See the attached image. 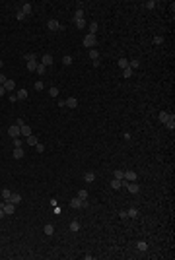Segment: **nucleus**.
Segmentation results:
<instances>
[{"mask_svg":"<svg viewBox=\"0 0 175 260\" xmlns=\"http://www.w3.org/2000/svg\"><path fill=\"white\" fill-rule=\"evenodd\" d=\"M95 45H97V37H95V35L89 33V35L84 37V47H86V49H95Z\"/></svg>","mask_w":175,"mask_h":260,"instance_id":"nucleus-1","label":"nucleus"},{"mask_svg":"<svg viewBox=\"0 0 175 260\" xmlns=\"http://www.w3.org/2000/svg\"><path fill=\"white\" fill-rule=\"evenodd\" d=\"M0 208L6 212V216H12V214L16 212V204H14V202H10V200H4V202L0 204Z\"/></svg>","mask_w":175,"mask_h":260,"instance_id":"nucleus-2","label":"nucleus"},{"mask_svg":"<svg viewBox=\"0 0 175 260\" xmlns=\"http://www.w3.org/2000/svg\"><path fill=\"white\" fill-rule=\"evenodd\" d=\"M123 186H125L129 192H132V194H136V192L140 190V186H138V183H136V181H132V183H127V181H123Z\"/></svg>","mask_w":175,"mask_h":260,"instance_id":"nucleus-3","label":"nucleus"},{"mask_svg":"<svg viewBox=\"0 0 175 260\" xmlns=\"http://www.w3.org/2000/svg\"><path fill=\"white\" fill-rule=\"evenodd\" d=\"M47 27H49L51 31H60V29H64V25H60L56 20H49V22H47Z\"/></svg>","mask_w":175,"mask_h":260,"instance_id":"nucleus-4","label":"nucleus"},{"mask_svg":"<svg viewBox=\"0 0 175 260\" xmlns=\"http://www.w3.org/2000/svg\"><path fill=\"white\" fill-rule=\"evenodd\" d=\"M8 136H10V138H20V136H22L20 126H18V124H12L10 128H8Z\"/></svg>","mask_w":175,"mask_h":260,"instance_id":"nucleus-5","label":"nucleus"},{"mask_svg":"<svg viewBox=\"0 0 175 260\" xmlns=\"http://www.w3.org/2000/svg\"><path fill=\"white\" fill-rule=\"evenodd\" d=\"M53 62H55V58H53V54L45 53V54H43V58H41V64H45V66H51Z\"/></svg>","mask_w":175,"mask_h":260,"instance_id":"nucleus-6","label":"nucleus"},{"mask_svg":"<svg viewBox=\"0 0 175 260\" xmlns=\"http://www.w3.org/2000/svg\"><path fill=\"white\" fill-rule=\"evenodd\" d=\"M164 126L167 130H175V115H169V119L164 122Z\"/></svg>","mask_w":175,"mask_h":260,"instance_id":"nucleus-7","label":"nucleus"},{"mask_svg":"<svg viewBox=\"0 0 175 260\" xmlns=\"http://www.w3.org/2000/svg\"><path fill=\"white\" fill-rule=\"evenodd\" d=\"M138 179V175L134 173V171H125V179L123 181H129V183H132V181H136Z\"/></svg>","mask_w":175,"mask_h":260,"instance_id":"nucleus-8","label":"nucleus"},{"mask_svg":"<svg viewBox=\"0 0 175 260\" xmlns=\"http://www.w3.org/2000/svg\"><path fill=\"white\" fill-rule=\"evenodd\" d=\"M64 105L70 107V109H76L78 107V99L76 97H68V99H64Z\"/></svg>","mask_w":175,"mask_h":260,"instance_id":"nucleus-9","label":"nucleus"},{"mask_svg":"<svg viewBox=\"0 0 175 260\" xmlns=\"http://www.w3.org/2000/svg\"><path fill=\"white\" fill-rule=\"evenodd\" d=\"M10 202H14L16 206H18V204H22V194H18V192H12V196H10Z\"/></svg>","mask_w":175,"mask_h":260,"instance_id":"nucleus-10","label":"nucleus"},{"mask_svg":"<svg viewBox=\"0 0 175 260\" xmlns=\"http://www.w3.org/2000/svg\"><path fill=\"white\" fill-rule=\"evenodd\" d=\"M16 97H18V101H23V99H27V89H18Z\"/></svg>","mask_w":175,"mask_h":260,"instance_id":"nucleus-11","label":"nucleus"},{"mask_svg":"<svg viewBox=\"0 0 175 260\" xmlns=\"http://www.w3.org/2000/svg\"><path fill=\"white\" fill-rule=\"evenodd\" d=\"M20 132H22V136H31V126H27V124H23L22 128H20Z\"/></svg>","mask_w":175,"mask_h":260,"instance_id":"nucleus-12","label":"nucleus"},{"mask_svg":"<svg viewBox=\"0 0 175 260\" xmlns=\"http://www.w3.org/2000/svg\"><path fill=\"white\" fill-rule=\"evenodd\" d=\"M23 155H25L23 148H14V157H16V159H22Z\"/></svg>","mask_w":175,"mask_h":260,"instance_id":"nucleus-13","label":"nucleus"},{"mask_svg":"<svg viewBox=\"0 0 175 260\" xmlns=\"http://www.w3.org/2000/svg\"><path fill=\"white\" fill-rule=\"evenodd\" d=\"M14 87H16V82H14V80H6L4 89H6V91H14Z\"/></svg>","mask_w":175,"mask_h":260,"instance_id":"nucleus-14","label":"nucleus"},{"mask_svg":"<svg viewBox=\"0 0 175 260\" xmlns=\"http://www.w3.org/2000/svg\"><path fill=\"white\" fill-rule=\"evenodd\" d=\"M25 142H27V146H37V144H39V140H37V136H27V138H25Z\"/></svg>","mask_w":175,"mask_h":260,"instance_id":"nucleus-15","label":"nucleus"},{"mask_svg":"<svg viewBox=\"0 0 175 260\" xmlns=\"http://www.w3.org/2000/svg\"><path fill=\"white\" fill-rule=\"evenodd\" d=\"M43 231H45V235H53V233H55V225H53V223H47L43 227Z\"/></svg>","mask_w":175,"mask_h":260,"instance_id":"nucleus-16","label":"nucleus"},{"mask_svg":"<svg viewBox=\"0 0 175 260\" xmlns=\"http://www.w3.org/2000/svg\"><path fill=\"white\" fill-rule=\"evenodd\" d=\"M84 181H86V183H93V181H95V175L91 173V171H88V173H84Z\"/></svg>","mask_w":175,"mask_h":260,"instance_id":"nucleus-17","label":"nucleus"},{"mask_svg":"<svg viewBox=\"0 0 175 260\" xmlns=\"http://www.w3.org/2000/svg\"><path fill=\"white\" fill-rule=\"evenodd\" d=\"M22 12L25 14V16H27V14H31V12H33L31 4H27V2H23V4H22Z\"/></svg>","mask_w":175,"mask_h":260,"instance_id":"nucleus-18","label":"nucleus"},{"mask_svg":"<svg viewBox=\"0 0 175 260\" xmlns=\"http://www.w3.org/2000/svg\"><path fill=\"white\" fill-rule=\"evenodd\" d=\"M70 206L76 208V210H78V208H82V200H80L78 196H76V198H72V200H70Z\"/></svg>","mask_w":175,"mask_h":260,"instance_id":"nucleus-19","label":"nucleus"},{"mask_svg":"<svg viewBox=\"0 0 175 260\" xmlns=\"http://www.w3.org/2000/svg\"><path fill=\"white\" fill-rule=\"evenodd\" d=\"M23 58H25V62H37V58H35V54H33V53H25V54H23Z\"/></svg>","mask_w":175,"mask_h":260,"instance_id":"nucleus-20","label":"nucleus"},{"mask_svg":"<svg viewBox=\"0 0 175 260\" xmlns=\"http://www.w3.org/2000/svg\"><path fill=\"white\" fill-rule=\"evenodd\" d=\"M111 188H115V190H117V188H123V181L113 179V181H111Z\"/></svg>","mask_w":175,"mask_h":260,"instance_id":"nucleus-21","label":"nucleus"},{"mask_svg":"<svg viewBox=\"0 0 175 260\" xmlns=\"http://www.w3.org/2000/svg\"><path fill=\"white\" fill-rule=\"evenodd\" d=\"M70 231H72V233H76V231H80V223H78V219H74V221H70Z\"/></svg>","mask_w":175,"mask_h":260,"instance_id":"nucleus-22","label":"nucleus"},{"mask_svg":"<svg viewBox=\"0 0 175 260\" xmlns=\"http://www.w3.org/2000/svg\"><path fill=\"white\" fill-rule=\"evenodd\" d=\"M136 249L140 250V252H146V250H148V243H144V241H138V245H136Z\"/></svg>","mask_w":175,"mask_h":260,"instance_id":"nucleus-23","label":"nucleus"},{"mask_svg":"<svg viewBox=\"0 0 175 260\" xmlns=\"http://www.w3.org/2000/svg\"><path fill=\"white\" fill-rule=\"evenodd\" d=\"M127 217H138V210H136V208L127 210Z\"/></svg>","mask_w":175,"mask_h":260,"instance_id":"nucleus-24","label":"nucleus"},{"mask_svg":"<svg viewBox=\"0 0 175 260\" xmlns=\"http://www.w3.org/2000/svg\"><path fill=\"white\" fill-rule=\"evenodd\" d=\"M62 64H64V66L72 64V56H70V54H64V56H62Z\"/></svg>","mask_w":175,"mask_h":260,"instance_id":"nucleus-25","label":"nucleus"},{"mask_svg":"<svg viewBox=\"0 0 175 260\" xmlns=\"http://www.w3.org/2000/svg\"><path fill=\"white\" fill-rule=\"evenodd\" d=\"M45 70H47V66H45V64H37V68H35V72H37L39 76H43Z\"/></svg>","mask_w":175,"mask_h":260,"instance_id":"nucleus-26","label":"nucleus"},{"mask_svg":"<svg viewBox=\"0 0 175 260\" xmlns=\"http://www.w3.org/2000/svg\"><path fill=\"white\" fill-rule=\"evenodd\" d=\"M158 119H160V122H165V120L169 119V113H165V111H162V113L158 115Z\"/></svg>","mask_w":175,"mask_h":260,"instance_id":"nucleus-27","label":"nucleus"},{"mask_svg":"<svg viewBox=\"0 0 175 260\" xmlns=\"http://www.w3.org/2000/svg\"><path fill=\"white\" fill-rule=\"evenodd\" d=\"M113 177H115V179H119V181H123V179H125V171H121V169H117V171L113 173Z\"/></svg>","mask_w":175,"mask_h":260,"instance_id":"nucleus-28","label":"nucleus"},{"mask_svg":"<svg viewBox=\"0 0 175 260\" xmlns=\"http://www.w3.org/2000/svg\"><path fill=\"white\" fill-rule=\"evenodd\" d=\"M97 29H99V25H97L95 22L89 23V33H91V35H95V31H97Z\"/></svg>","mask_w":175,"mask_h":260,"instance_id":"nucleus-29","label":"nucleus"},{"mask_svg":"<svg viewBox=\"0 0 175 260\" xmlns=\"http://www.w3.org/2000/svg\"><path fill=\"white\" fill-rule=\"evenodd\" d=\"M89 58H91V60H97L99 58V53L95 51V49H89Z\"/></svg>","mask_w":175,"mask_h":260,"instance_id":"nucleus-30","label":"nucleus"},{"mask_svg":"<svg viewBox=\"0 0 175 260\" xmlns=\"http://www.w3.org/2000/svg\"><path fill=\"white\" fill-rule=\"evenodd\" d=\"M10 196H12V190H8V188L2 190V198H4V200H10Z\"/></svg>","mask_w":175,"mask_h":260,"instance_id":"nucleus-31","label":"nucleus"},{"mask_svg":"<svg viewBox=\"0 0 175 260\" xmlns=\"http://www.w3.org/2000/svg\"><path fill=\"white\" fill-rule=\"evenodd\" d=\"M119 66L123 68V70H125V68H129V60H127V58H119Z\"/></svg>","mask_w":175,"mask_h":260,"instance_id":"nucleus-32","label":"nucleus"},{"mask_svg":"<svg viewBox=\"0 0 175 260\" xmlns=\"http://www.w3.org/2000/svg\"><path fill=\"white\" fill-rule=\"evenodd\" d=\"M74 23H76L78 29H84V27H86V22H84V20H74Z\"/></svg>","mask_w":175,"mask_h":260,"instance_id":"nucleus-33","label":"nucleus"},{"mask_svg":"<svg viewBox=\"0 0 175 260\" xmlns=\"http://www.w3.org/2000/svg\"><path fill=\"white\" fill-rule=\"evenodd\" d=\"M78 198L80 200H88V190H78Z\"/></svg>","mask_w":175,"mask_h":260,"instance_id":"nucleus-34","label":"nucleus"},{"mask_svg":"<svg viewBox=\"0 0 175 260\" xmlns=\"http://www.w3.org/2000/svg\"><path fill=\"white\" fill-rule=\"evenodd\" d=\"M16 20H18V22H23V20H25V14H23L22 10L16 12Z\"/></svg>","mask_w":175,"mask_h":260,"instance_id":"nucleus-35","label":"nucleus"},{"mask_svg":"<svg viewBox=\"0 0 175 260\" xmlns=\"http://www.w3.org/2000/svg\"><path fill=\"white\" fill-rule=\"evenodd\" d=\"M132 72H134V70H131V68H125V70H123V76H125V78H132Z\"/></svg>","mask_w":175,"mask_h":260,"instance_id":"nucleus-36","label":"nucleus"},{"mask_svg":"<svg viewBox=\"0 0 175 260\" xmlns=\"http://www.w3.org/2000/svg\"><path fill=\"white\" fill-rule=\"evenodd\" d=\"M74 20H84V10H76V14H74Z\"/></svg>","mask_w":175,"mask_h":260,"instance_id":"nucleus-37","label":"nucleus"},{"mask_svg":"<svg viewBox=\"0 0 175 260\" xmlns=\"http://www.w3.org/2000/svg\"><path fill=\"white\" fill-rule=\"evenodd\" d=\"M164 43V37H162V35H156V37H154V45H162Z\"/></svg>","mask_w":175,"mask_h":260,"instance_id":"nucleus-38","label":"nucleus"},{"mask_svg":"<svg viewBox=\"0 0 175 260\" xmlns=\"http://www.w3.org/2000/svg\"><path fill=\"white\" fill-rule=\"evenodd\" d=\"M49 95H51V97H56V95H58V87H51V89H49Z\"/></svg>","mask_w":175,"mask_h":260,"instance_id":"nucleus-39","label":"nucleus"},{"mask_svg":"<svg viewBox=\"0 0 175 260\" xmlns=\"http://www.w3.org/2000/svg\"><path fill=\"white\" fill-rule=\"evenodd\" d=\"M43 87H45V84L41 82V80H37V82H35V89H37V91H41Z\"/></svg>","mask_w":175,"mask_h":260,"instance_id":"nucleus-40","label":"nucleus"},{"mask_svg":"<svg viewBox=\"0 0 175 260\" xmlns=\"http://www.w3.org/2000/svg\"><path fill=\"white\" fill-rule=\"evenodd\" d=\"M35 68H37V62H27V70L29 72H35Z\"/></svg>","mask_w":175,"mask_h":260,"instance_id":"nucleus-41","label":"nucleus"},{"mask_svg":"<svg viewBox=\"0 0 175 260\" xmlns=\"http://www.w3.org/2000/svg\"><path fill=\"white\" fill-rule=\"evenodd\" d=\"M144 6H146L148 10H152V8H156V2H154V0H148V2H146Z\"/></svg>","mask_w":175,"mask_h":260,"instance_id":"nucleus-42","label":"nucleus"},{"mask_svg":"<svg viewBox=\"0 0 175 260\" xmlns=\"http://www.w3.org/2000/svg\"><path fill=\"white\" fill-rule=\"evenodd\" d=\"M22 144L23 142L20 140V138H14V148H22Z\"/></svg>","mask_w":175,"mask_h":260,"instance_id":"nucleus-43","label":"nucleus"},{"mask_svg":"<svg viewBox=\"0 0 175 260\" xmlns=\"http://www.w3.org/2000/svg\"><path fill=\"white\" fill-rule=\"evenodd\" d=\"M35 150H37V152L41 153V152H43V150H45V146H43V144H37V146H35Z\"/></svg>","mask_w":175,"mask_h":260,"instance_id":"nucleus-44","label":"nucleus"},{"mask_svg":"<svg viewBox=\"0 0 175 260\" xmlns=\"http://www.w3.org/2000/svg\"><path fill=\"white\" fill-rule=\"evenodd\" d=\"M6 80H8V78L4 76V74H0V86H4V84H6Z\"/></svg>","mask_w":175,"mask_h":260,"instance_id":"nucleus-45","label":"nucleus"},{"mask_svg":"<svg viewBox=\"0 0 175 260\" xmlns=\"http://www.w3.org/2000/svg\"><path fill=\"white\" fill-rule=\"evenodd\" d=\"M16 124H18V126H20V128H22L23 124H25V122H23V119H16Z\"/></svg>","mask_w":175,"mask_h":260,"instance_id":"nucleus-46","label":"nucleus"},{"mask_svg":"<svg viewBox=\"0 0 175 260\" xmlns=\"http://www.w3.org/2000/svg\"><path fill=\"white\" fill-rule=\"evenodd\" d=\"M8 99H10L12 103H16V101H18V97H16V93H12V95H10V97H8Z\"/></svg>","mask_w":175,"mask_h":260,"instance_id":"nucleus-47","label":"nucleus"},{"mask_svg":"<svg viewBox=\"0 0 175 260\" xmlns=\"http://www.w3.org/2000/svg\"><path fill=\"white\" fill-rule=\"evenodd\" d=\"M82 208H89V202H88V200H82Z\"/></svg>","mask_w":175,"mask_h":260,"instance_id":"nucleus-48","label":"nucleus"},{"mask_svg":"<svg viewBox=\"0 0 175 260\" xmlns=\"http://www.w3.org/2000/svg\"><path fill=\"white\" fill-rule=\"evenodd\" d=\"M4 93H6V89H4V86H0V97H2Z\"/></svg>","mask_w":175,"mask_h":260,"instance_id":"nucleus-49","label":"nucleus"},{"mask_svg":"<svg viewBox=\"0 0 175 260\" xmlns=\"http://www.w3.org/2000/svg\"><path fill=\"white\" fill-rule=\"evenodd\" d=\"M6 216V212H4V210H2V208H0V219H2V217Z\"/></svg>","mask_w":175,"mask_h":260,"instance_id":"nucleus-50","label":"nucleus"},{"mask_svg":"<svg viewBox=\"0 0 175 260\" xmlns=\"http://www.w3.org/2000/svg\"><path fill=\"white\" fill-rule=\"evenodd\" d=\"M2 66H4V62H2V60H0V68H2Z\"/></svg>","mask_w":175,"mask_h":260,"instance_id":"nucleus-51","label":"nucleus"}]
</instances>
